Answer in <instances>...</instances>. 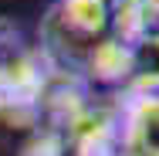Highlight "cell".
<instances>
[{"instance_id": "obj_1", "label": "cell", "mask_w": 159, "mask_h": 156, "mask_svg": "<svg viewBox=\"0 0 159 156\" xmlns=\"http://www.w3.org/2000/svg\"><path fill=\"white\" fill-rule=\"evenodd\" d=\"M108 34L105 0H54L37 31V51L51 68L81 71L88 48Z\"/></svg>"}, {"instance_id": "obj_2", "label": "cell", "mask_w": 159, "mask_h": 156, "mask_svg": "<svg viewBox=\"0 0 159 156\" xmlns=\"http://www.w3.org/2000/svg\"><path fill=\"white\" fill-rule=\"evenodd\" d=\"M64 136L71 156H129L122 136V92L92 95Z\"/></svg>"}, {"instance_id": "obj_3", "label": "cell", "mask_w": 159, "mask_h": 156, "mask_svg": "<svg viewBox=\"0 0 159 156\" xmlns=\"http://www.w3.org/2000/svg\"><path fill=\"white\" fill-rule=\"evenodd\" d=\"M129 71H132V44L105 34L95 41L81 61V75L88 85H98L105 92H125Z\"/></svg>"}, {"instance_id": "obj_4", "label": "cell", "mask_w": 159, "mask_h": 156, "mask_svg": "<svg viewBox=\"0 0 159 156\" xmlns=\"http://www.w3.org/2000/svg\"><path fill=\"white\" fill-rule=\"evenodd\" d=\"M122 136L129 156H159V92L122 95Z\"/></svg>"}, {"instance_id": "obj_5", "label": "cell", "mask_w": 159, "mask_h": 156, "mask_svg": "<svg viewBox=\"0 0 159 156\" xmlns=\"http://www.w3.org/2000/svg\"><path fill=\"white\" fill-rule=\"evenodd\" d=\"M159 92V34H146L132 44V71L122 95Z\"/></svg>"}, {"instance_id": "obj_6", "label": "cell", "mask_w": 159, "mask_h": 156, "mask_svg": "<svg viewBox=\"0 0 159 156\" xmlns=\"http://www.w3.org/2000/svg\"><path fill=\"white\" fill-rule=\"evenodd\" d=\"M17 156H71L68 153V136L61 129H51V125H37L27 132L24 146Z\"/></svg>"}, {"instance_id": "obj_7", "label": "cell", "mask_w": 159, "mask_h": 156, "mask_svg": "<svg viewBox=\"0 0 159 156\" xmlns=\"http://www.w3.org/2000/svg\"><path fill=\"white\" fill-rule=\"evenodd\" d=\"M159 34V0H142V37Z\"/></svg>"}]
</instances>
